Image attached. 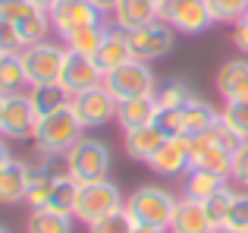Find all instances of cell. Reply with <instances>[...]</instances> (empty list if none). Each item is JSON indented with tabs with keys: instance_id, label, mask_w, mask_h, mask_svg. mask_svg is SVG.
<instances>
[{
	"instance_id": "41",
	"label": "cell",
	"mask_w": 248,
	"mask_h": 233,
	"mask_svg": "<svg viewBox=\"0 0 248 233\" xmlns=\"http://www.w3.org/2000/svg\"><path fill=\"white\" fill-rule=\"evenodd\" d=\"M245 177H248V139L236 148V154H232V183L239 186Z\"/></svg>"
},
{
	"instance_id": "48",
	"label": "cell",
	"mask_w": 248,
	"mask_h": 233,
	"mask_svg": "<svg viewBox=\"0 0 248 233\" xmlns=\"http://www.w3.org/2000/svg\"><path fill=\"white\" fill-rule=\"evenodd\" d=\"M217 233H245V230H230V227H220Z\"/></svg>"
},
{
	"instance_id": "45",
	"label": "cell",
	"mask_w": 248,
	"mask_h": 233,
	"mask_svg": "<svg viewBox=\"0 0 248 233\" xmlns=\"http://www.w3.org/2000/svg\"><path fill=\"white\" fill-rule=\"evenodd\" d=\"M31 3H35V6H38V10H44V13H54V10H57V6H60V3H63V0H31Z\"/></svg>"
},
{
	"instance_id": "50",
	"label": "cell",
	"mask_w": 248,
	"mask_h": 233,
	"mask_svg": "<svg viewBox=\"0 0 248 233\" xmlns=\"http://www.w3.org/2000/svg\"><path fill=\"white\" fill-rule=\"evenodd\" d=\"M239 186H242V189H248V177H245V180H242V183H239Z\"/></svg>"
},
{
	"instance_id": "40",
	"label": "cell",
	"mask_w": 248,
	"mask_h": 233,
	"mask_svg": "<svg viewBox=\"0 0 248 233\" xmlns=\"http://www.w3.org/2000/svg\"><path fill=\"white\" fill-rule=\"evenodd\" d=\"M22 161H25V167H29L31 177H35V173H50V170H54V167H50V161H54V158H50L47 151H41V148H31V154H29V158H22Z\"/></svg>"
},
{
	"instance_id": "4",
	"label": "cell",
	"mask_w": 248,
	"mask_h": 233,
	"mask_svg": "<svg viewBox=\"0 0 248 233\" xmlns=\"http://www.w3.org/2000/svg\"><path fill=\"white\" fill-rule=\"evenodd\" d=\"M157 19L167 22L176 35H204L214 25L211 6L207 0H160L157 3Z\"/></svg>"
},
{
	"instance_id": "1",
	"label": "cell",
	"mask_w": 248,
	"mask_h": 233,
	"mask_svg": "<svg viewBox=\"0 0 248 233\" xmlns=\"http://www.w3.org/2000/svg\"><path fill=\"white\" fill-rule=\"evenodd\" d=\"M85 126L79 123L73 104L60 107V111L47 114V116H38V126H35V135H31V145L47 151L50 158H63L76 142L82 139Z\"/></svg>"
},
{
	"instance_id": "27",
	"label": "cell",
	"mask_w": 248,
	"mask_h": 233,
	"mask_svg": "<svg viewBox=\"0 0 248 233\" xmlns=\"http://www.w3.org/2000/svg\"><path fill=\"white\" fill-rule=\"evenodd\" d=\"M76 217L73 215H57L50 208H35L25 217V233H73Z\"/></svg>"
},
{
	"instance_id": "37",
	"label": "cell",
	"mask_w": 248,
	"mask_h": 233,
	"mask_svg": "<svg viewBox=\"0 0 248 233\" xmlns=\"http://www.w3.org/2000/svg\"><path fill=\"white\" fill-rule=\"evenodd\" d=\"M207 135H211V139L217 142V145L230 148L232 154H236V148H239V145H242V142H245L242 135H239V133H236V129H232V126H230V123H226V120H217V123H214L211 129H207Z\"/></svg>"
},
{
	"instance_id": "22",
	"label": "cell",
	"mask_w": 248,
	"mask_h": 233,
	"mask_svg": "<svg viewBox=\"0 0 248 233\" xmlns=\"http://www.w3.org/2000/svg\"><path fill=\"white\" fill-rule=\"evenodd\" d=\"M16 29H19L22 44H25V48H31V44H38V41H47L50 32H54V22H50V13L38 10V6L31 3L29 10H25L22 16L16 19ZM25 48H22V50H25Z\"/></svg>"
},
{
	"instance_id": "23",
	"label": "cell",
	"mask_w": 248,
	"mask_h": 233,
	"mask_svg": "<svg viewBox=\"0 0 248 233\" xmlns=\"http://www.w3.org/2000/svg\"><path fill=\"white\" fill-rule=\"evenodd\" d=\"M220 120V111L214 104H207L204 98H195L182 107V133L186 135H201Z\"/></svg>"
},
{
	"instance_id": "18",
	"label": "cell",
	"mask_w": 248,
	"mask_h": 233,
	"mask_svg": "<svg viewBox=\"0 0 248 233\" xmlns=\"http://www.w3.org/2000/svg\"><path fill=\"white\" fill-rule=\"evenodd\" d=\"M25 196H29V167H25V161L13 158L0 170V205L3 208L25 205Z\"/></svg>"
},
{
	"instance_id": "52",
	"label": "cell",
	"mask_w": 248,
	"mask_h": 233,
	"mask_svg": "<svg viewBox=\"0 0 248 233\" xmlns=\"http://www.w3.org/2000/svg\"><path fill=\"white\" fill-rule=\"evenodd\" d=\"M151 3H160V0H151Z\"/></svg>"
},
{
	"instance_id": "15",
	"label": "cell",
	"mask_w": 248,
	"mask_h": 233,
	"mask_svg": "<svg viewBox=\"0 0 248 233\" xmlns=\"http://www.w3.org/2000/svg\"><path fill=\"white\" fill-rule=\"evenodd\" d=\"M214 88L220 92L223 101H242V104H248V60H242V57L239 60H226L217 69Z\"/></svg>"
},
{
	"instance_id": "17",
	"label": "cell",
	"mask_w": 248,
	"mask_h": 233,
	"mask_svg": "<svg viewBox=\"0 0 248 233\" xmlns=\"http://www.w3.org/2000/svg\"><path fill=\"white\" fill-rule=\"evenodd\" d=\"M160 114V101L157 95H145V98H129V101H120L116 107V123H120L123 133L129 129H139V126H151Z\"/></svg>"
},
{
	"instance_id": "34",
	"label": "cell",
	"mask_w": 248,
	"mask_h": 233,
	"mask_svg": "<svg viewBox=\"0 0 248 233\" xmlns=\"http://www.w3.org/2000/svg\"><path fill=\"white\" fill-rule=\"evenodd\" d=\"M132 227H135V221H132V215L126 211V205H123L120 211L101 217L97 224H91L88 233H132Z\"/></svg>"
},
{
	"instance_id": "6",
	"label": "cell",
	"mask_w": 248,
	"mask_h": 233,
	"mask_svg": "<svg viewBox=\"0 0 248 233\" xmlns=\"http://www.w3.org/2000/svg\"><path fill=\"white\" fill-rule=\"evenodd\" d=\"M104 85L107 92L113 95L116 101H129V98H145V95H157V79H154V69L151 63H141V60H129L123 67L110 69L104 76Z\"/></svg>"
},
{
	"instance_id": "32",
	"label": "cell",
	"mask_w": 248,
	"mask_h": 233,
	"mask_svg": "<svg viewBox=\"0 0 248 233\" xmlns=\"http://www.w3.org/2000/svg\"><path fill=\"white\" fill-rule=\"evenodd\" d=\"M214 22L220 25H236L242 16H248V0H207Z\"/></svg>"
},
{
	"instance_id": "31",
	"label": "cell",
	"mask_w": 248,
	"mask_h": 233,
	"mask_svg": "<svg viewBox=\"0 0 248 233\" xmlns=\"http://www.w3.org/2000/svg\"><path fill=\"white\" fill-rule=\"evenodd\" d=\"M232 199H236V189L226 183L220 192H214L211 199H204V202H201V205H204V211H207V217H211V224H214V230L226 227V215H230Z\"/></svg>"
},
{
	"instance_id": "8",
	"label": "cell",
	"mask_w": 248,
	"mask_h": 233,
	"mask_svg": "<svg viewBox=\"0 0 248 233\" xmlns=\"http://www.w3.org/2000/svg\"><path fill=\"white\" fill-rule=\"evenodd\" d=\"M173 44H176V32L170 29L167 22H160V19H154L151 25H141V29L129 32L132 60H141V63L164 60L170 50H173Z\"/></svg>"
},
{
	"instance_id": "20",
	"label": "cell",
	"mask_w": 248,
	"mask_h": 233,
	"mask_svg": "<svg viewBox=\"0 0 248 233\" xmlns=\"http://www.w3.org/2000/svg\"><path fill=\"white\" fill-rule=\"evenodd\" d=\"M110 16H113V25L132 32L141 29V25H151L157 19V3H151V0H116Z\"/></svg>"
},
{
	"instance_id": "36",
	"label": "cell",
	"mask_w": 248,
	"mask_h": 233,
	"mask_svg": "<svg viewBox=\"0 0 248 233\" xmlns=\"http://www.w3.org/2000/svg\"><path fill=\"white\" fill-rule=\"evenodd\" d=\"M226 227L248 233V189L236 192V199H232V205H230V215H226Z\"/></svg>"
},
{
	"instance_id": "10",
	"label": "cell",
	"mask_w": 248,
	"mask_h": 233,
	"mask_svg": "<svg viewBox=\"0 0 248 233\" xmlns=\"http://www.w3.org/2000/svg\"><path fill=\"white\" fill-rule=\"evenodd\" d=\"M148 167L164 180L186 177L192 170V135H167L164 145L148 158Z\"/></svg>"
},
{
	"instance_id": "2",
	"label": "cell",
	"mask_w": 248,
	"mask_h": 233,
	"mask_svg": "<svg viewBox=\"0 0 248 233\" xmlns=\"http://www.w3.org/2000/svg\"><path fill=\"white\" fill-rule=\"evenodd\" d=\"M66 173L76 180L79 186L85 183H97V180H107L110 164H113V151H110L107 142L94 139V135H82L66 154Z\"/></svg>"
},
{
	"instance_id": "35",
	"label": "cell",
	"mask_w": 248,
	"mask_h": 233,
	"mask_svg": "<svg viewBox=\"0 0 248 233\" xmlns=\"http://www.w3.org/2000/svg\"><path fill=\"white\" fill-rule=\"evenodd\" d=\"M220 120H226L242 139H248V104H242V101H223Z\"/></svg>"
},
{
	"instance_id": "21",
	"label": "cell",
	"mask_w": 248,
	"mask_h": 233,
	"mask_svg": "<svg viewBox=\"0 0 248 233\" xmlns=\"http://www.w3.org/2000/svg\"><path fill=\"white\" fill-rule=\"evenodd\" d=\"M164 129H157L151 123V126H139V129H129V133H123V145H126V154L132 161H141V164H148V158H151L154 151H157L160 145H164Z\"/></svg>"
},
{
	"instance_id": "12",
	"label": "cell",
	"mask_w": 248,
	"mask_h": 233,
	"mask_svg": "<svg viewBox=\"0 0 248 233\" xmlns=\"http://www.w3.org/2000/svg\"><path fill=\"white\" fill-rule=\"evenodd\" d=\"M50 22H54V35H60L66 41L73 32L88 29V25H104L107 22V13H101L97 6H91L88 0H63L54 13H50Z\"/></svg>"
},
{
	"instance_id": "33",
	"label": "cell",
	"mask_w": 248,
	"mask_h": 233,
	"mask_svg": "<svg viewBox=\"0 0 248 233\" xmlns=\"http://www.w3.org/2000/svg\"><path fill=\"white\" fill-rule=\"evenodd\" d=\"M50 186H54V170H50V173H35V177L29 173V196H25V205H29V211L47 208Z\"/></svg>"
},
{
	"instance_id": "24",
	"label": "cell",
	"mask_w": 248,
	"mask_h": 233,
	"mask_svg": "<svg viewBox=\"0 0 248 233\" xmlns=\"http://www.w3.org/2000/svg\"><path fill=\"white\" fill-rule=\"evenodd\" d=\"M31 82L25 73L22 54H0V95H16V92H29Z\"/></svg>"
},
{
	"instance_id": "11",
	"label": "cell",
	"mask_w": 248,
	"mask_h": 233,
	"mask_svg": "<svg viewBox=\"0 0 248 233\" xmlns=\"http://www.w3.org/2000/svg\"><path fill=\"white\" fill-rule=\"evenodd\" d=\"M38 126V111L31 104L29 92L6 95L3 101V120H0V135L3 139H31Z\"/></svg>"
},
{
	"instance_id": "39",
	"label": "cell",
	"mask_w": 248,
	"mask_h": 233,
	"mask_svg": "<svg viewBox=\"0 0 248 233\" xmlns=\"http://www.w3.org/2000/svg\"><path fill=\"white\" fill-rule=\"evenodd\" d=\"M154 126L164 129V135H186L182 133V111H167V107H160Z\"/></svg>"
},
{
	"instance_id": "14",
	"label": "cell",
	"mask_w": 248,
	"mask_h": 233,
	"mask_svg": "<svg viewBox=\"0 0 248 233\" xmlns=\"http://www.w3.org/2000/svg\"><path fill=\"white\" fill-rule=\"evenodd\" d=\"M192 167L211 170L223 180H232V151L211 139L207 133L192 135Z\"/></svg>"
},
{
	"instance_id": "9",
	"label": "cell",
	"mask_w": 248,
	"mask_h": 233,
	"mask_svg": "<svg viewBox=\"0 0 248 233\" xmlns=\"http://www.w3.org/2000/svg\"><path fill=\"white\" fill-rule=\"evenodd\" d=\"M69 104H73V111H76V116H79V123L85 129H104L107 123L116 120V107H120V101H116L113 95L107 92V85L101 82V85L76 95Z\"/></svg>"
},
{
	"instance_id": "13",
	"label": "cell",
	"mask_w": 248,
	"mask_h": 233,
	"mask_svg": "<svg viewBox=\"0 0 248 233\" xmlns=\"http://www.w3.org/2000/svg\"><path fill=\"white\" fill-rule=\"evenodd\" d=\"M101 82H104V69L97 67L94 57H82V54L66 50V60H63V69H60V85L73 98L88 92V88H94V85H101Z\"/></svg>"
},
{
	"instance_id": "49",
	"label": "cell",
	"mask_w": 248,
	"mask_h": 233,
	"mask_svg": "<svg viewBox=\"0 0 248 233\" xmlns=\"http://www.w3.org/2000/svg\"><path fill=\"white\" fill-rule=\"evenodd\" d=\"M3 101H6V95H0V120H3Z\"/></svg>"
},
{
	"instance_id": "19",
	"label": "cell",
	"mask_w": 248,
	"mask_h": 233,
	"mask_svg": "<svg viewBox=\"0 0 248 233\" xmlns=\"http://www.w3.org/2000/svg\"><path fill=\"white\" fill-rule=\"evenodd\" d=\"M97 67L104 69V76L110 73V69L123 67V63L132 60V50H129V32L120 29V25H107V35H104V44L101 50H97Z\"/></svg>"
},
{
	"instance_id": "46",
	"label": "cell",
	"mask_w": 248,
	"mask_h": 233,
	"mask_svg": "<svg viewBox=\"0 0 248 233\" xmlns=\"http://www.w3.org/2000/svg\"><path fill=\"white\" fill-rule=\"evenodd\" d=\"M91 6H97L101 13H113V6H116V0H88Z\"/></svg>"
},
{
	"instance_id": "38",
	"label": "cell",
	"mask_w": 248,
	"mask_h": 233,
	"mask_svg": "<svg viewBox=\"0 0 248 233\" xmlns=\"http://www.w3.org/2000/svg\"><path fill=\"white\" fill-rule=\"evenodd\" d=\"M22 38H19L16 22H10L6 16H0V54H22Z\"/></svg>"
},
{
	"instance_id": "43",
	"label": "cell",
	"mask_w": 248,
	"mask_h": 233,
	"mask_svg": "<svg viewBox=\"0 0 248 233\" xmlns=\"http://www.w3.org/2000/svg\"><path fill=\"white\" fill-rule=\"evenodd\" d=\"M29 6H31V0H0V16H6L10 22H16Z\"/></svg>"
},
{
	"instance_id": "16",
	"label": "cell",
	"mask_w": 248,
	"mask_h": 233,
	"mask_svg": "<svg viewBox=\"0 0 248 233\" xmlns=\"http://www.w3.org/2000/svg\"><path fill=\"white\" fill-rule=\"evenodd\" d=\"M167 233H214V224L207 217L204 205L182 196L176 199V211H173V221H170Z\"/></svg>"
},
{
	"instance_id": "28",
	"label": "cell",
	"mask_w": 248,
	"mask_h": 233,
	"mask_svg": "<svg viewBox=\"0 0 248 233\" xmlns=\"http://www.w3.org/2000/svg\"><path fill=\"white\" fill-rule=\"evenodd\" d=\"M226 183H230V180L217 177V173L201 170V167H192V170L186 173V186H182V196L195 199V202H204V199H211L214 192L223 189Z\"/></svg>"
},
{
	"instance_id": "51",
	"label": "cell",
	"mask_w": 248,
	"mask_h": 233,
	"mask_svg": "<svg viewBox=\"0 0 248 233\" xmlns=\"http://www.w3.org/2000/svg\"><path fill=\"white\" fill-rule=\"evenodd\" d=\"M0 233H10V227H3V224H0Z\"/></svg>"
},
{
	"instance_id": "26",
	"label": "cell",
	"mask_w": 248,
	"mask_h": 233,
	"mask_svg": "<svg viewBox=\"0 0 248 233\" xmlns=\"http://www.w3.org/2000/svg\"><path fill=\"white\" fill-rule=\"evenodd\" d=\"M29 98H31V104H35L38 116H47V114L60 111V107H66L69 101H73V95H69L60 82H44V85L29 88Z\"/></svg>"
},
{
	"instance_id": "5",
	"label": "cell",
	"mask_w": 248,
	"mask_h": 233,
	"mask_svg": "<svg viewBox=\"0 0 248 233\" xmlns=\"http://www.w3.org/2000/svg\"><path fill=\"white\" fill-rule=\"evenodd\" d=\"M123 205H126V199H123L120 186L110 183V180H97V183H85L79 189V202H76L73 217L82 221L85 227H91V224H97L101 217L120 211Z\"/></svg>"
},
{
	"instance_id": "25",
	"label": "cell",
	"mask_w": 248,
	"mask_h": 233,
	"mask_svg": "<svg viewBox=\"0 0 248 233\" xmlns=\"http://www.w3.org/2000/svg\"><path fill=\"white\" fill-rule=\"evenodd\" d=\"M79 189L82 186L69 177L66 170L54 173V186H50V199H47V208L57 211V215H73L76 202H79Z\"/></svg>"
},
{
	"instance_id": "44",
	"label": "cell",
	"mask_w": 248,
	"mask_h": 233,
	"mask_svg": "<svg viewBox=\"0 0 248 233\" xmlns=\"http://www.w3.org/2000/svg\"><path fill=\"white\" fill-rule=\"evenodd\" d=\"M10 161H13V151H10V145H6V139L0 135V170H3Z\"/></svg>"
},
{
	"instance_id": "29",
	"label": "cell",
	"mask_w": 248,
	"mask_h": 233,
	"mask_svg": "<svg viewBox=\"0 0 248 233\" xmlns=\"http://www.w3.org/2000/svg\"><path fill=\"white\" fill-rule=\"evenodd\" d=\"M104 35H107V22H104V25H88V29L73 32V35H69L63 44H66V50H73V54L97 57V50H101V44H104Z\"/></svg>"
},
{
	"instance_id": "47",
	"label": "cell",
	"mask_w": 248,
	"mask_h": 233,
	"mask_svg": "<svg viewBox=\"0 0 248 233\" xmlns=\"http://www.w3.org/2000/svg\"><path fill=\"white\" fill-rule=\"evenodd\" d=\"M132 233H167V230H157V227H148V224H135Z\"/></svg>"
},
{
	"instance_id": "7",
	"label": "cell",
	"mask_w": 248,
	"mask_h": 233,
	"mask_svg": "<svg viewBox=\"0 0 248 233\" xmlns=\"http://www.w3.org/2000/svg\"><path fill=\"white\" fill-rule=\"evenodd\" d=\"M66 60V44L60 41H38L22 50V63L29 73L31 85H44V82H60V69Z\"/></svg>"
},
{
	"instance_id": "30",
	"label": "cell",
	"mask_w": 248,
	"mask_h": 233,
	"mask_svg": "<svg viewBox=\"0 0 248 233\" xmlns=\"http://www.w3.org/2000/svg\"><path fill=\"white\" fill-rule=\"evenodd\" d=\"M198 95L192 92V85H188L186 79H170L164 85L157 88V101L160 107H167V111H182V107L188 104V101H195Z\"/></svg>"
},
{
	"instance_id": "3",
	"label": "cell",
	"mask_w": 248,
	"mask_h": 233,
	"mask_svg": "<svg viewBox=\"0 0 248 233\" xmlns=\"http://www.w3.org/2000/svg\"><path fill=\"white\" fill-rule=\"evenodd\" d=\"M126 211L132 215L135 224H148V227H157V230H170V221H173V211H176V196L167 192L164 186L145 183L135 192H129Z\"/></svg>"
},
{
	"instance_id": "42",
	"label": "cell",
	"mask_w": 248,
	"mask_h": 233,
	"mask_svg": "<svg viewBox=\"0 0 248 233\" xmlns=\"http://www.w3.org/2000/svg\"><path fill=\"white\" fill-rule=\"evenodd\" d=\"M232 48L242 57H248V16H242L236 25H232Z\"/></svg>"
},
{
	"instance_id": "53",
	"label": "cell",
	"mask_w": 248,
	"mask_h": 233,
	"mask_svg": "<svg viewBox=\"0 0 248 233\" xmlns=\"http://www.w3.org/2000/svg\"><path fill=\"white\" fill-rule=\"evenodd\" d=\"M214 233H217V230H214Z\"/></svg>"
}]
</instances>
